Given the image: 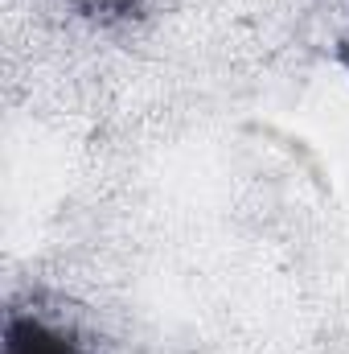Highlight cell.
<instances>
[{
  "label": "cell",
  "instance_id": "cell-1",
  "mask_svg": "<svg viewBox=\"0 0 349 354\" xmlns=\"http://www.w3.org/2000/svg\"><path fill=\"white\" fill-rule=\"evenodd\" d=\"M0 354H79V351L58 330H50L41 322H29V317H12L8 330H4V351Z\"/></svg>",
  "mask_w": 349,
  "mask_h": 354
},
{
  "label": "cell",
  "instance_id": "cell-2",
  "mask_svg": "<svg viewBox=\"0 0 349 354\" xmlns=\"http://www.w3.org/2000/svg\"><path fill=\"white\" fill-rule=\"evenodd\" d=\"M144 0H83V8L94 17H132Z\"/></svg>",
  "mask_w": 349,
  "mask_h": 354
}]
</instances>
